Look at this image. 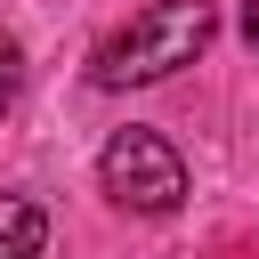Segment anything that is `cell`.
<instances>
[{"mask_svg": "<svg viewBox=\"0 0 259 259\" xmlns=\"http://www.w3.org/2000/svg\"><path fill=\"white\" fill-rule=\"evenodd\" d=\"M97 186H105L121 210L162 219V210H178V194H186V162H178V146H170L162 130H113L105 154H97Z\"/></svg>", "mask_w": 259, "mask_h": 259, "instance_id": "7a4b0ae2", "label": "cell"}, {"mask_svg": "<svg viewBox=\"0 0 259 259\" xmlns=\"http://www.w3.org/2000/svg\"><path fill=\"white\" fill-rule=\"evenodd\" d=\"M210 32H219V8H210V0H154V8H138L121 32L97 40L89 81H97V89H146V81L194 65V57L210 49Z\"/></svg>", "mask_w": 259, "mask_h": 259, "instance_id": "6da1fadb", "label": "cell"}, {"mask_svg": "<svg viewBox=\"0 0 259 259\" xmlns=\"http://www.w3.org/2000/svg\"><path fill=\"white\" fill-rule=\"evenodd\" d=\"M16 89H24V57H16V40H0V113L16 105Z\"/></svg>", "mask_w": 259, "mask_h": 259, "instance_id": "277c9868", "label": "cell"}, {"mask_svg": "<svg viewBox=\"0 0 259 259\" xmlns=\"http://www.w3.org/2000/svg\"><path fill=\"white\" fill-rule=\"evenodd\" d=\"M40 251H49V219H40V202L0 194V259H40Z\"/></svg>", "mask_w": 259, "mask_h": 259, "instance_id": "3957f363", "label": "cell"}, {"mask_svg": "<svg viewBox=\"0 0 259 259\" xmlns=\"http://www.w3.org/2000/svg\"><path fill=\"white\" fill-rule=\"evenodd\" d=\"M243 40L259 49V0H243Z\"/></svg>", "mask_w": 259, "mask_h": 259, "instance_id": "5b68a950", "label": "cell"}]
</instances>
